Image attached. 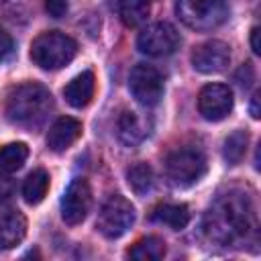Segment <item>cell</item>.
Wrapping results in <instances>:
<instances>
[{"label": "cell", "mask_w": 261, "mask_h": 261, "mask_svg": "<svg viewBox=\"0 0 261 261\" xmlns=\"http://www.w3.org/2000/svg\"><path fill=\"white\" fill-rule=\"evenodd\" d=\"M77 53V43L59 31L41 33L31 43V59L41 69H61L65 67Z\"/></svg>", "instance_id": "3957f363"}, {"label": "cell", "mask_w": 261, "mask_h": 261, "mask_svg": "<svg viewBox=\"0 0 261 261\" xmlns=\"http://www.w3.org/2000/svg\"><path fill=\"white\" fill-rule=\"evenodd\" d=\"M80 135H82V122L71 116H61L49 126L47 147L53 153H63L80 139Z\"/></svg>", "instance_id": "7c38bea8"}, {"label": "cell", "mask_w": 261, "mask_h": 261, "mask_svg": "<svg viewBox=\"0 0 261 261\" xmlns=\"http://www.w3.org/2000/svg\"><path fill=\"white\" fill-rule=\"evenodd\" d=\"M126 181L137 196H145L153 190V169L147 163H137L126 171Z\"/></svg>", "instance_id": "7402d4cb"}, {"label": "cell", "mask_w": 261, "mask_h": 261, "mask_svg": "<svg viewBox=\"0 0 261 261\" xmlns=\"http://www.w3.org/2000/svg\"><path fill=\"white\" fill-rule=\"evenodd\" d=\"M247 147H249V133L247 130L230 133L224 139V143H222V157H224V161L230 163V165L241 163L245 153H247Z\"/></svg>", "instance_id": "44dd1931"}, {"label": "cell", "mask_w": 261, "mask_h": 261, "mask_svg": "<svg viewBox=\"0 0 261 261\" xmlns=\"http://www.w3.org/2000/svg\"><path fill=\"white\" fill-rule=\"evenodd\" d=\"M251 49H253V53H261V47H259V29L257 27H253L251 29Z\"/></svg>", "instance_id": "484cf974"}, {"label": "cell", "mask_w": 261, "mask_h": 261, "mask_svg": "<svg viewBox=\"0 0 261 261\" xmlns=\"http://www.w3.org/2000/svg\"><path fill=\"white\" fill-rule=\"evenodd\" d=\"M133 222H135L133 204L124 196L114 194L102 204L96 218V228L106 239H118L133 226Z\"/></svg>", "instance_id": "8992f818"}, {"label": "cell", "mask_w": 261, "mask_h": 261, "mask_svg": "<svg viewBox=\"0 0 261 261\" xmlns=\"http://www.w3.org/2000/svg\"><path fill=\"white\" fill-rule=\"evenodd\" d=\"M12 53H14V41H12V37L0 27V61H2V59H8Z\"/></svg>", "instance_id": "cb8c5ba5"}, {"label": "cell", "mask_w": 261, "mask_h": 261, "mask_svg": "<svg viewBox=\"0 0 261 261\" xmlns=\"http://www.w3.org/2000/svg\"><path fill=\"white\" fill-rule=\"evenodd\" d=\"M47 190H49V173L45 169H35L27 175L22 184V198L27 204L35 206L45 200Z\"/></svg>", "instance_id": "ac0fdd59"}, {"label": "cell", "mask_w": 261, "mask_h": 261, "mask_svg": "<svg viewBox=\"0 0 261 261\" xmlns=\"http://www.w3.org/2000/svg\"><path fill=\"white\" fill-rule=\"evenodd\" d=\"M230 63V47L224 41H206L194 47L192 65L200 73H220Z\"/></svg>", "instance_id": "8fae6325"}, {"label": "cell", "mask_w": 261, "mask_h": 261, "mask_svg": "<svg viewBox=\"0 0 261 261\" xmlns=\"http://www.w3.org/2000/svg\"><path fill=\"white\" fill-rule=\"evenodd\" d=\"M204 234L220 247H241L257 232V212L249 194L232 190L218 196L204 214Z\"/></svg>", "instance_id": "6da1fadb"}, {"label": "cell", "mask_w": 261, "mask_h": 261, "mask_svg": "<svg viewBox=\"0 0 261 261\" xmlns=\"http://www.w3.org/2000/svg\"><path fill=\"white\" fill-rule=\"evenodd\" d=\"M53 110L51 92L39 82H24L14 86L4 102V114L12 124L24 128H39Z\"/></svg>", "instance_id": "7a4b0ae2"}, {"label": "cell", "mask_w": 261, "mask_h": 261, "mask_svg": "<svg viewBox=\"0 0 261 261\" xmlns=\"http://www.w3.org/2000/svg\"><path fill=\"white\" fill-rule=\"evenodd\" d=\"M198 110L200 114L210 120L218 122L228 116L232 110V92L224 84H208L198 94Z\"/></svg>", "instance_id": "30bf717a"}, {"label": "cell", "mask_w": 261, "mask_h": 261, "mask_svg": "<svg viewBox=\"0 0 261 261\" xmlns=\"http://www.w3.org/2000/svg\"><path fill=\"white\" fill-rule=\"evenodd\" d=\"M128 90L141 106H155L163 96V77L157 67L139 63L128 75Z\"/></svg>", "instance_id": "52a82bcc"}, {"label": "cell", "mask_w": 261, "mask_h": 261, "mask_svg": "<svg viewBox=\"0 0 261 261\" xmlns=\"http://www.w3.org/2000/svg\"><path fill=\"white\" fill-rule=\"evenodd\" d=\"M94 90H96L94 73L82 71L63 88V98L71 108H86L94 98Z\"/></svg>", "instance_id": "4fadbf2b"}, {"label": "cell", "mask_w": 261, "mask_h": 261, "mask_svg": "<svg viewBox=\"0 0 261 261\" xmlns=\"http://www.w3.org/2000/svg\"><path fill=\"white\" fill-rule=\"evenodd\" d=\"M137 47L145 55L165 57L179 47V33L169 22H153L139 33Z\"/></svg>", "instance_id": "ba28073f"}, {"label": "cell", "mask_w": 261, "mask_h": 261, "mask_svg": "<svg viewBox=\"0 0 261 261\" xmlns=\"http://www.w3.org/2000/svg\"><path fill=\"white\" fill-rule=\"evenodd\" d=\"M16 190V184L10 175H0V202H8Z\"/></svg>", "instance_id": "d4e9b609"}, {"label": "cell", "mask_w": 261, "mask_h": 261, "mask_svg": "<svg viewBox=\"0 0 261 261\" xmlns=\"http://www.w3.org/2000/svg\"><path fill=\"white\" fill-rule=\"evenodd\" d=\"M29 157V147L24 143H8L0 149V175H12L18 171Z\"/></svg>", "instance_id": "d6986e66"}, {"label": "cell", "mask_w": 261, "mask_h": 261, "mask_svg": "<svg viewBox=\"0 0 261 261\" xmlns=\"http://www.w3.org/2000/svg\"><path fill=\"white\" fill-rule=\"evenodd\" d=\"M92 206V190L90 184L84 177H75L71 179V184L65 188L63 196H61V218L65 224L75 226L80 224Z\"/></svg>", "instance_id": "9c48e42d"}, {"label": "cell", "mask_w": 261, "mask_h": 261, "mask_svg": "<svg viewBox=\"0 0 261 261\" xmlns=\"http://www.w3.org/2000/svg\"><path fill=\"white\" fill-rule=\"evenodd\" d=\"M126 255L135 261H159L165 255V243L159 237H145L141 241H137Z\"/></svg>", "instance_id": "ffe728a7"}, {"label": "cell", "mask_w": 261, "mask_h": 261, "mask_svg": "<svg viewBox=\"0 0 261 261\" xmlns=\"http://www.w3.org/2000/svg\"><path fill=\"white\" fill-rule=\"evenodd\" d=\"M206 173V155L196 147H179L165 157V175L175 188H190Z\"/></svg>", "instance_id": "277c9868"}, {"label": "cell", "mask_w": 261, "mask_h": 261, "mask_svg": "<svg viewBox=\"0 0 261 261\" xmlns=\"http://www.w3.org/2000/svg\"><path fill=\"white\" fill-rule=\"evenodd\" d=\"M175 12L192 31H212L226 20V0H177Z\"/></svg>", "instance_id": "5b68a950"}, {"label": "cell", "mask_w": 261, "mask_h": 261, "mask_svg": "<svg viewBox=\"0 0 261 261\" xmlns=\"http://www.w3.org/2000/svg\"><path fill=\"white\" fill-rule=\"evenodd\" d=\"M116 10L124 27L135 29V27H141L149 18L151 6H149V0H118Z\"/></svg>", "instance_id": "e0dca14e"}, {"label": "cell", "mask_w": 261, "mask_h": 261, "mask_svg": "<svg viewBox=\"0 0 261 261\" xmlns=\"http://www.w3.org/2000/svg\"><path fill=\"white\" fill-rule=\"evenodd\" d=\"M251 116L253 118H259V94L257 92L251 98Z\"/></svg>", "instance_id": "4316f807"}, {"label": "cell", "mask_w": 261, "mask_h": 261, "mask_svg": "<svg viewBox=\"0 0 261 261\" xmlns=\"http://www.w3.org/2000/svg\"><path fill=\"white\" fill-rule=\"evenodd\" d=\"M27 234V218L18 210L0 214V249H12L20 245Z\"/></svg>", "instance_id": "9a60e30c"}, {"label": "cell", "mask_w": 261, "mask_h": 261, "mask_svg": "<svg viewBox=\"0 0 261 261\" xmlns=\"http://www.w3.org/2000/svg\"><path fill=\"white\" fill-rule=\"evenodd\" d=\"M45 10L53 18H61L67 12V0H45Z\"/></svg>", "instance_id": "603a6c76"}, {"label": "cell", "mask_w": 261, "mask_h": 261, "mask_svg": "<svg viewBox=\"0 0 261 261\" xmlns=\"http://www.w3.org/2000/svg\"><path fill=\"white\" fill-rule=\"evenodd\" d=\"M116 133H118V139L128 145V147H135L139 145L147 135H149V124L147 120L135 112V110H124L120 116H118V122H116Z\"/></svg>", "instance_id": "5bb4252c"}, {"label": "cell", "mask_w": 261, "mask_h": 261, "mask_svg": "<svg viewBox=\"0 0 261 261\" xmlns=\"http://www.w3.org/2000/svg\"><path fill=\"white\" fill-rule=\"evenodd\" d=\"M149 218L171 230H181L190 222V208L186 204H157Z\"/></svg>", "instance_id": "2e32d148"}]
</instances>
